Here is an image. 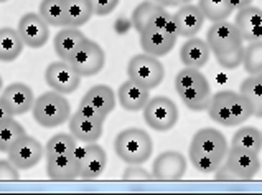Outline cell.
<instances>
[{
    "label": "cell",
    "instance_id": "obj_32",
    "mask_svg": "<svg viewBox=\"0 0 262 195\" xmlns=\"http://www.w3.org/2000/svg\"><path fill=\"white\" fill-rule=\"evenodd\" d=\"M38 13L50 27H66L63 0H41Z\"/></svg>",
    "mask_w": 262,
    "mask_h": 195
},
{
    "label": "cell",
    "instance_id": "obj_8",
    "mask_svg": "<svg viewBox=\"0 0 262 195\" xmlns=\"http://www.w3.org/2000/svg\"><path fill=\"white\" fill-rule=\"evenodd\" d=\"M142 111H144L145 124L157 132H167L173 129L180 116L178 106L167 96L150 98Z\"/></svg>",
    "mask_w": 262,
    "mask_h": 195
},
{
    "label": "cell",
    "instance_id": "obj_13",
    "mask_svg": "<svg viewBox=\"0 0 262 195\" xmlns=\"http://www.w3.org/2000/svg\"><path fill=\"white\" fill-rule=\"evenodd\" d=\"M41 157L43 146L35 138L28 136V134H24L7 152V159L20 170L33 169L41 161Z\"/></svg>",
    "mask_w": 262,
    "mask_h": 195
},
{
    "label": "cell",
    "instance_id": "obj_5",
    "mask_svg": "<svg viewBox=\"0 0 262 195\" xmlns=\"http://www.w3.org/2000/svg\"><path fill=\"white\" fill-rule=\"evenodd\" d=\"M114 151L125 164H144L154 152V142L145 129L129 127L116 136Z\"/></svg>",
    "mask_w": 262,
    "mask_h": 195
},
{
    "label": "cell",
    "instance_id": "obj_19",
    "mask_svg": "<svg viewBox=\"0 0 262 195\" xmlns=\"http://www.w3.org/2000/svg\"><path fill=\"white\" fill-rule=\"evenodd\" d=\"M47 174L51 181L68 182L79 177V159L76 154L47 157Z\"/></svg>",
    "mask_w": 262,
    "mask_h": 195
},
{
    "label": "cell",
    "instance_id": "obj_42",
    "mask_svg": "<svg viewBox=\"0 0 262 195\" xmlns=\"http://www.w3.org/2000/svg\"><path fill=\"white\" fill-rule=\"evenodd\" d=\"M228 2L231 5V9H233V12H237V10L244 9V7L251 5L252 0H228Z\"/></svg>",
    "mask_w": 262,
    "mask_h": 195
},
{
    "label": "cell",
    "instance_id": "obj_41",
    "mask_svg": "<svg viewBox=\"0 0 262 195\" xmlns=\"http://www.w3.org/2000/svg\"><path fill=\"white\" fill-rule=\"evenodd\" d=\"M154 2L160 4L163 7H182L185 4H190L191 0H154Z\"/></svg>",
    "mask_w": 262,
    "mask_h": 195
},
{
    "label": "cell",
    "instance_id": "obj_31",
    "mask_svg": "<svg viewBox=\"0 0 262 195\" xmlns=\"http://www.w3.org/2000/svg\"><path fill=\"white\" fill-rule=\"evenodd\" d=\"M198 7L203 12L205 18L211 24L228 20L233 15V9L228 0H198Z\"/></svg>",
    "mask_w": 262,
    "mask_h": 195
},
{
    "label": "cell",
    "instance_id": "obj_33",
    "mask_svg": "<svg viewBox=\"0 0 262 195\" xmlns=\"http://www.w3.org/2000/svg\"><path fill=\"white\" fill-rule=\"evenodd\" d=\"M25 132L24 126L15 119H7V121L0 123V152H9V149L17 142Z\"/></svg>",
    "mask_w": 262,
    "mask_h": 195
},
{
    "label": "cell",
    "instance_id": "obj_18",
    "mask_svg": "<svg viewBox=\"0 0 262 195\" xmlns=\"http://www.w3.org/2000/svg\"><path fill=\"white\" fill-rule=\"evenodd\" d=\"M140 35V47L144 50V53L152 56H165L171 50L175 48L178 36L168 33L167 30H145Z\"/></svg>",
    "mask_w": 262,
    "mask_h": 195
},
{
    "label": "cell",
    "instance_id": "obj_20",
    "mask_svg": "<svg viewBox=\"0 0 262 195\" xmlns=\"http://www.w3.org/2000/svg\"><path fill=\"white\" fill-rule=\"evenodd\" d=\"M173 18L177 24L178 36H186V38H191V36L198 35V32L203 28V24L206 20L200 7L191 4H185L180 7V10L173 13Z\"/></svg>",
    "mask_w": 262,
    "mask_h": 195
},
{
    "label": "cell",
    "instance_id": "obj_11",
    "mask_svg": "<svg viewBox=\"0 0 262 195\" xmlns=\"http://www.w3.org/2000/svg\"><path fill=\"white\" fill-rule=\"evenodd\" d=\"M74 154L79 159V177L86 181H94L101 177L107 166L106 151L96 142H88L84 147H76Z\"/></svg>",
    "mask_w": 262,
    "mask_h": 195
},
{
    "label": "cell",
    "instance_id": "obj_2",
    "mask_svg": "<svg viewBox=\"0 0 262 195\" xmlns=\"http://www.w3.org/2000/svg\"><path fill=\"white\" fill-rule=\"evenodd\" d=\"M206 43L224 70H236L243 65L244 40L234 24L228 20L213 24L206 33Z\"/></svg>",
    "mask_w": 262,
    "mask_h": 195
},
{
    "label": "cell",
    "instance_id": "obj_21",
    "mask_svg": "<svg viewBox=\"0 0 262 195\" xmlns=\"http://www.w3.org/2000/svg\"><path fill=\"white\" fill-rule=\"evenodd\" d=\"M117 100L119 104L130 112H137L145 108V104L150 100V89H147L145 86H142L132 80H127L125 83L119 86Z\"/></svg>",
    "mask_w": 262,
    "mask_h": 195
},
{
    "label": "cell",
    "instance_id": "obj_17",
    "mask_svg": "<svg viewBox=\"0 0 262 195\" xmlns=\"http://www.w3.org/2000/svg\"><path fill=\"white\" fill-rule=\"evenodd\" d=\"M234 25L241 33L244 42L262 40V9L256 5H248L236 12Z\"/></svg>",
    "mask_w": 262,
    "mask_h": 195
},
{
    "label": "cell",
    "instance_id": "obj_26",
    "mask_svg": "<svg viewBox=\"0 0 262 195\" xmlns=\"http://www.w3.org/2000/svg\"><path fill=\"white\" fill-rule=\"evenodd\" d=\"M81 101L91 104L93 108L99 109L106 116H109L117 104V94L107 85H94L93 88L88 89V93L83 96Z\"/></svg>",
    "mask_w": 262,
    "mask_h": 195
},
{
    "label": "cell",
    "instance_id": "obj_9",
    "mask_svg": "<svg viewBox=\"0 0 262 195\" xmlns=\"http://www.w3.org/2000/svg\"><path fill=\"white\" fill-rule=\"evenodd\" d=\"M127 76L136 83L145 86L147 89H154L159 86L165 78V68L159 62V58L140 53L129 60L127 65Z\"/></svg>",
    "mask_w": 262,
    "mask_h": 195
},
{
    "label": "cell",
    "instance_id": "obj_6",
    "mask_svg": "<svg viewBox=\"0 0 262 195\" xmlns=\"http://www.w3.org/2000/svg\"><path fill=\"white\" fill-rule=\"evenodd\" d=\"M33 119L41 127H58L63 126L71 118V104L64 94L56 91H47L40 94L33 103Z\"/></svg>",
    "mask_w": 262,
    "mask_h": 195
},
{
    "label": "cell",
    "instance_id": "obj_15",
    "mask_svg": "<svg viewBox=\"0 0 262 195\" xmlns=\"http://www.w3.org/2000/svg\"><path fill=\"white\" fill-rule=\"evenodd\" d=\"M186 174V159L178 151H165L157 155L152 176L157 181H180Z\"/></svg>",
    "mask_w": 262,
    "mask_h": 195
},
{
    "label": "cell",
    "instance_id": "obj_27",
    "mask_svg": "<svg viewBox=\"0 0 262 195\" xmlns=\"http://www.w3.org/2000/svg\"><path fill=\"white\" fill-rule=\"evenodd\" d=\"M25 48V43L21 40L20 33L10 27L0 28V62L10 63L17 60Z\"/></svg>",
    "mask_w": 262,
    "mask_h": 195
},
{
    "label": "cell",
    "instance_id": "obj_16",
    "mask_svg": "<svg viewBox=\"0 0 262 195\" xmlns=\"http://www.w3.org/2000/svg\"><path fill=\"white\" fill-rule=\"evenodd\" d=\"M226 166L233 170L237 181H251L260 170V159L259 154L241 151V149L229 147L226 155Z\"/></svg>",
    "mask_w": 262,
    "mask_h": 195
},
{
    "label": "cell",
    "instance_id": "obj_22",
    "mask_svg": "<svg viewBox=\"0 0 262 195\" xmlns=\"http://www.w3.org/2000/svg\"><path fill=\"white\" fill-rule=\"evenodd\" d=\"M2 98L10 106L13 116H21L33 108L35 96L32 88L25 83H12L2 91Z\"/></svg>",
    "mask_w": 262,
    "mask_h": 195
},
{
    "label": "cell",
    "instance_id": "obj_37",
    "mask_svg": "<svg viewBox=\"0 0 262 195\" xmlns=\"http://www.w3.org/2000/svg\"><path fill=\"white\" fill-rule=\"evenodd\" d=\"M119 2L121 0H89L93 13L97 15V17H106V15L112 13L117 9Z\"/></svg>",
    "mask_w": 262,
    "mask_h": 195
},
{
    "label": "cell",
    "instance_id": "obj_44",
    "mask_svg": "<svg viewBox=\"0 0 262 195\" xmlns=\"http://www.w3.org/2000/svg\"><path fill=\"white\" fill-rule=\"evenodd\" d=\"M5 2H9V0H0V4H5Z\"/></svg>",
    "mask_w": 262,
    "mask_h": 195
},
{
    "label": "cell",
    "instance_id": "obj_38",
    "mask_svg": "<svg viewBox=\"0 0 262 195\" xmlns=\"http://www.w3.org/2000/svg\"><path fill=\"white\" fill-rule=\"evenodd\" d=\"M18 179H20V169L18 167H15L9 159L0 161V182L18 181Z\"/></svg>",
    "mask_w": 262,
    "mask_h": 195
},
{
    "label": "cell",
    "instance_id": "obj_40",
    "mask_svg": "<svg viewBox=\"0 0 262 195\" xmlns=\"http://www.w3.org/2000/svg\"><path fill=\"white\" fill-rule=\"evenodd\" d=\"M12 118H15V116H13L10 106L7 104V101L4 100V98L0 96V123H4V121H7V119H12Z\"/></svg>",
    "mask_w": 262,
    "mask_h": 195
},
{
    "label": "cell",
    "instance_id": "obj_25",
    "mask_svg": "<svg viewBox=\"0 0 262 195\" xmlns=\"http://www.w3.org/2000/svg\"><path fill=\"white\" fill-rule=\"evenodd\" d=\"M209 56H211V50H209L206 40L196 38V36L188 38L180 48V60L188 68L201 70L208 63Z\"/></svg>",
    "mask_w": 262,
    "mask_h": 195
},
{
    "label": "cell",
    "instance_id": "obj_34",
    "mask_svg": "<svg viewBox=\"0 0 262 195\" xmlns=\"http://www.w3.org/2000/svg\"><path fill=\"white\" fill-rule=\"evenodd\" d=\"M78 147L76 138L73 134L59 132L55 134L53 138H50L47 142V157H55V155H64L74 152V149Z\"/></svg>",
    "mask_w": 262,
    "mask_h": 195
},
{
    "label": "cell",
    "instance_id": "obj_39",
    "mask_svg": "<svg viewBox=\"0 0 262 195\" xmlns=\"http://www.w3.org/2000/svg\"><path fill=\"white\" fill-rule=\"evenodd\" d=\"M78 112H81V114H84V116L91 118V119H96V121H101V123H106V119H107V116L104 114V112H101L99 109H96V108L91 106V104L83 103V101L79 103Z\"/></svg>",
    "mask_w": 262,
    "mask_h": 195
},
{
    "label": "cell",
    "instance_id": "obj_4",
    "mask_svg": "<svg viewBox=\"0 0 262 195\" xmlns=\"http://www.w3.org/2000/svg\"><path fill=\"white\" fill-rule=\"evenodd\" d=\"M175 89L183 104L191 111H206L211 101V86L198 68L185 66L175 76Z\"/></svg>",
    "mask_w": 262,
    "mask_h": 195
},
{
    "label": "cell",
    "instance_id": "obj_43",
    "mask_svg": "<svg viewBox=\"0 0 262 195\" xmlns=\"http://www.w3.org/2000/svg\"><path fill=\"white\" fill-rule=\"evenodd\" d=\"M0 89H4V80H2V76H0Z\"/></svg>",
    "mask_w": 262,
    "mask_h": 195
},
{
    "label": "cell",
    "instance_id": "obj_3",
    "mask_svg": "<svg viewBox=\"0 0 262 195\" xmlns=\"http://www.w3.org/2000/svg\"><path fill=\"white\" fill-rule=\"evenodd\" d=\"M206 111L211 121L224 127H236L252 118V108L248 98L231 89L214 93Z\"/></svg>",
    "mask_w": 262,
    "mask_h": 195
},
{
    "label": "cell",
    "instance_id": "obj_35",
    "mask_svg": "<svg viewBox=\"0 0 262 195\" xmlns=\"http://www.w3.org/2000/svg\"><path fill=\"white\" fill-rule=\"evenodd\" d=\"M243 66L248 74L262 73V40L251 42L248 47H244Z\"/></svg>",
    "mask_w": 262,
    "mask_h": 195
},
{
    "label": "cell",
    "instance_id": "obj_29",
    "mask_svg": "<svg viewBox=\"0 0 262 195\" xmlns=\"http://www.w3.org/2000/svg\"><path fill=\"white\" fill-rule=\"evenodd\" d=\"M231 147L259 154L262 149V131L254 126L241 127V129L234 132L233 139H231Z\"/></svg>",
    "mask_w": 262,
    "mask_h": 195
},
{
    "label": "cell",
    "instance_id": "obj_10",
    "mask_svg": "<svg viewBox=\"0 0 262 195\" xmlns=\"http://www.w3.org/2000/svg\"><path fill=\"white\" fill-rule=\"evenodd\" d=\"M79 76H94L106 65V53L101 45L86 38V42L78 48V51L68 62Z\"/></svg>",
    "mask_w": 262,
    "mask_h": 195
},
{
    "label": "cell",
    "instance_id": "obj_12",
    "mask_svg": "<svg viewBox=\"0 0 262 195\" xmlns=\"http://www.w3.org/2000/svg\"><path fill=\"white\" fill-rule=\"evenodd\" d=\"M47 85L59 94H71L81 85V76L68 62H55L50 63L45 71Z\"/></svg>",
    "mask_w": 262,
    "mask_h": 195
},
{
    "label": "cell",
    "instance_id": "obj_30",
    "mask_svg": "<svg viewBox=\"0 0 262 195\" xmlns=\"http://www.w3.org/2000/svg\"><path fill=\"white\" fill-rule=\"evenodd\" d=\"M239 93L244 94L251 103L252 116L262 119V73L251 74L249 78H246L241 83Z\"/></svg>",
    "mask_w": 262,
    "mask_h": 195
},
{
    "label": "cell",
    "instance_id": "obj_28",
    "mask_svg": "<svg viewBox=\"0 0 262 195\" xmlns=\"http://www.w3.org/2000/svg\"><path fill=\"white\" fill-rule=\"evenodd\" d=\"M64 2V24L66 27L79 28L86 25L93 17L89 0H63Z\"/></svg>",
    "mask_w": 262,
    "mask_h": 195
},
{
    "label": "cell",
    "instance_id": "obj_14",
    "mask_svg": "<svg viewBox=\"0 0 262 195\" xmlns=\"http://www.w3.org/2000/svg\"><path fill=\"white\" fill-rule=\"evenodd\" d=\"M17 32L28 48H41L50 38V25L35 12H28L20 18Z\"/></svg>",
    "mask_w": 262,
    "mask_h": 195
},
{
    "label": "cell",
    "instance_id": "obj_1",
    "mask_svg": "<svg viewBox=\"0 0 262 195\" xmlns=\"http://www.w3.org/2000/svg\"><path fill=\"white\" fill-rule=\"evenodd\" d=\"M229 151L224 134L213 127H203L193 134L188 155L193 167L201 174H214L221 164L226 161Z\"/></svg>",
    "mask_w": 262,
    "mask_h": 195
},
{
    "label": "cell",
    "instance_id": "obj_24",
    "mask_svg": "<svg viewBox=\"0 0 262 195\" xmlns=\"http://www.w3.org/2000/svg\"><path fill=\"white\" fill-rule=\"evenodd\" d=\"M102 129H104V123L91 119L81 112H74L70 118V131L76 141L81 142H97L102 136Z\"/></svg>",
    "mask_w": 262,
    "mask_h": 195
},
{
    "label": "cell",
    "instance_id": "obj_23",
    "mask_svg": "<svg viewBox=\"0 0 262 195\" xmlns=\"http://www.w3.org/2000/svg\"><path fill=\"white\" fill-rule=\"evenodd\" d=\"M88 36L81 32L79 28L74 27H64L63 30L55 35V53L63 60V62H70L71 56L76 53L78 48L86 42Z\"/></svg>",
    "mask_w": 262,
    "mask_h": 195
},
{
    "label": "cell",
    "instance_id": "obj_7",
    "mask_svg": "<svg viewBox=\"0 0 262 195\" xmlns=\"http://www.w3.org/2000/svg\"><path fill=\"white\" fill-rule=\"evenodd\" d=\"M132 27L137 33L145 32V30H167L168 33L178 36V30L175 18L165 7L154 2V0H145L139 4L132 12Z\"/></svg>",
    "mask_w": 262,
    "mask_h": 195
},
{
    "label": "cell",
    "instance_id": "obj_36",
    "mask_svg": "<svg viewBox=\"0 0 262 195\" xmlns=\"http://www.w3.org/2000/svg\"><path fill=\"white\" fill-rule=\"evenodd\" d=\"M124 181H132V182H139V181H148V179H154L152 174L142 167V164H129L127 169L122 174Z\"/></svg>",
    "mask_w": 262,
    "mask_h": 195
}]
</instances>
